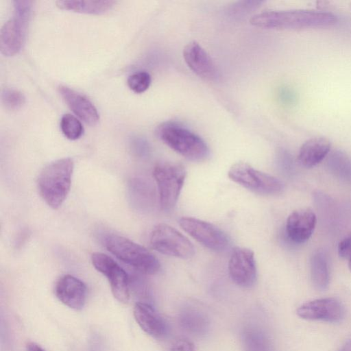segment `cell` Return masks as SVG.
I'll return each instance as SVG.
<instances>
[{
    "label": "cell",
    "mask_w": 351,
    "mask_h": 351,
    "mask_svg": "<svg viewBox=\"0 0 351 351\" xmlns=\"http://www.w3.org/2000/svg\"><path fill=\"white\" fill-rule=\"evenodd\" d=\"M74 162L63 158L48 164L38 178V189L45 203L53 209L60 208L66 198L71 185Z\"/></svg>",
    "instance_id": "7a4b0ae2"
},
{
    "label": "cell",
    "mask_w": 351,
    "mask_h": 351,
    "mask_svg": "<svg viewBox=\"0 0 351 351\" xmlns=\"http://www.w3.org/2000/svg\"><path fill=\"white\" fill-rule=\"evenodd\" d=\"M29 21L13 16L1 29L0 49L5 56L18 53L25 42Z\"/></svg>",
    "instance_id": "4fadbf2b"
},
{
    "label": "cell",
    "mask_w": 351,
    "mask_h": 351,
    "mask_svg": "<svg viewBox=\"0 0 351 351\" xmlns=\"http://www.w3.org/2000/svg\"><path fill=\"white\" fill-rule=\"evenodd\" d=\"M311 278L315 289L324 291L329 284V269L326 256L322 250H317L311 256Z\"/></svg>",
    "instance_id": "ffe728a7"
},
{
    "label": "cell",
    "mask_w": 351,
    "mask_h": 351,
    "mask_svg": "<svg viewBox=\"0 0 351 351\" xmlns=\"http://www.w3.org/2000/svg\"><path fill=\"white\" fill-rule=\"evenodd\" d=\"M186 175L184 167L180 163L162 162L155 165L153 176L157 184L162 210H169L176 204Z\"/></svg>",
    "instance_id": "5b68a950"
},
{
    "label": "cell",
    "mask_w": 351,
    "mask_h": 351,
    "mask_svg": "<svg viewBox=\"0 0 351 351\" xmlns=\"http://www.w3.org/2000/svg\"><path fill=\"white\" fill-rule=\"evenodd\" d=\"M315 225L316 216L312 210L300 208L294 210L287 219V236L295 243H303L311 237Z\"/></svg>",
    "instance_id": "5bb4252c"
},
{
    "label": "cell",
    "mask_w": 351,
    "mask_h": 351,
    "mask_svg": "<svg viewBox=\"0 0 351 351\" xmlns=\"http://www.w3.org/2000/svg\"><path fill=\"white\" fill-rule=\"evenodd\" d=\"M106 248L118 259L143 274L158 272V258L143 246L124 237L108 234L103 239Z\"/></svg>",
    "instance_id": "277c9868"
},
{
    "label": "cell",
    "mask_w": 351,
    "mask_h": 351,
    "mask_svg": "<svg viewBox=\"0 0 351 351\" xmlns=\"http://www.w3.org/2000/svg\"><path fill=\"white\" fill-rule=\"evenodd\" d=\"M1 102L3 106L10 110L20 109L25 102L24 95L12 88H5L1 91Z\"/></svg>",
    "instance_id": "603a6c76"
},
{
    "label": "cell",
    "mask_w": 351,
    "mask_h": 351,
    "mask_svg": "<svg viewBox=\"0 0 351 351\" xmlns=\"http://www.w3.org/2000/svg\"><path fill=\"white\" fill-rule=\"evenodd\" d=\"M193 343L186 339L177 340L172 346L171 351H194Z\"/></svg>",
    "instance_id": "83f0119b"
},
{
    "label": "cell",
    "mask_w": 351,
    "mask_h": 351,
    "mask_svg": "<svg viewBox=\"0 0 351 351\" xmlns=\"http://www.w3.org/2000/svg\"><path fill=\"white\" fill-rule=\"evenodd\" d=\"M93 267L108 280L114 297L121 303L130 298V278L125 270L110 256L95 252L91 256Z\"/></svg>",
    "instance_id": "9c48e42d"
},
{
    "label": "cell",
    "mask_w": 351,
    "mask_h": 351,
    "mask_svg": "<svg viewBox=\"0 0 351 351\" xmlns=\"http://www.w3.org/2000/svg\"><path fill=\"white\" fill-rule=\"evenodd\" d=\"M246 338L247 351H267V342L260 334L247 333Z\"/></svg>",
    "instance_id": "484cf974"
},
{
    "label": "cell",
    "mask_w": 351,
    "mask_h": 351,
    "mask_svg": "<svg viewBox=\"0 0 351 351\" xmlns=\"http://www.w3.org/2000/svg\"><path fill=\"white\" fill-rule=\"evenodd\" d=\"M228 271L232 281L242 287L252 286L256 280V267L253 251L235 247L228 262Z\"/></svg>",
    "instance_id": "30bf717a"
},
{
    "label": "cell",
    "mask_w": 351,
    "mask_h": 351,
    "mask_svg": "<svg viewBox=\"0 0 351 351\" xmlns=\"http://www.w3.org/2000/svg\"><path fill=\"white\" fill-rule=\"evenodd\" d=\"M134 316L138 326L149 335L160 338L166 334L167 326L165 321L150 304L136 303Z\"/></svg>",
    "instance_id": "e0dca14e"
},
{
    "label": "cell",
    "mask_w": 351,
    "mask_h": 351,
    "mask_svg": "<svg viewBox=\"0 0 351 351\" xmlns=\"http://www.w3.org/2000/svg\"><path fill=\"white\" fill-rule=\"evenodd\" d=\"M297 315L304 319L338 322L344 317V308L334 298L317 299L302 304Z\"/></svg>",
    "instance_id": "8fae6325"
},
{
    "label": "cell",
    "mask_w": 351,
    "mask_h": 351,
    "mask_svg": "<svg viewBox=\"0 0 351 351\" xmlns=\"http://www.w3.org/2000/svg\"><path fill=\"white\" fill-rule=\"evenodd\" d=\"M261 1H241L230 6L228 12L231 16L238 17L248 14L252 10L257 9L261 5Z\"/></svg>",
    "instance_id": "d4e9b609"
},
{
    "label": "cell",
    "mask_w": 351,
    "mask_h": 351,
    "mask_svg": "<svg viewBox=\"0 0 351 351\" xmlns=\"http://www.w3.org/2000/svg\"><path fill=\"white\" fill-rule=\"evenodd\" d=\"M336 21L330 12L308 10L267 11L254 15L250 21L253 26L275 29L327 27Z\"/></svg>",
    "instance_id": "6da1fadb"
},
{
    "label": "cell",
    "mask_w": 351,
    "mask_h": 351,
    "mask_svg": "<svg viewBox=\"0 0 351 351\" xmlns=\"http://www.w3.org/2000/svg\"><path fill=\"white\" fill-rule=\"evenodd\" d=\"M60 128L63 134L69 140H77L84 132L81 122L73 115L64 114L60 120Z\"/></svg>",
    "instance_id": "7402d4cb"
},
{
    "label": "cell",
    "mask_w": 351,
    "mask_h": 351,
    "mask_svg": "<svg viewBox=\"0 0 351 351\" xmlns=\"http://www.w3.org/2000/svg\"><path fill=\"white\" fill-rule=\"evenodd\" d=\"M58 92L69 108L86 124L96 125L99 114L94 104L84 95L65 86H60Z\"/></svg>",
    "instance_id": "2e32d148"
},
{
    "label": "cell",
    "mask_w": 351,
    "mask_h": 351,
    "mask_svg": "<svg viewBox=\"0 0 351 351\" xmlns=\"http://www.w3.org/2000/svg\"><path fill=\"white\" fill-rule=\"evenodd\" d=\"M331 143L324 137H313L301 146L298 160L299 163L311 168L319 164L330 152Z\"/></svg>",
    "instance_id": "ac0fdd59"
},
{
    "label": "cell",
    "mask_w": 351,
    "mask_h": 351,
    "mask_svg": "<svg viewBox=\"0 0 351 351\" xmlns=\"http://www.w3.org/2000/svg\"><path fill=\"white\" fill-rule=\"evenodd\" d=\"M183 58L189 68L206 80L217 78V71L207 52L195 41L188 43L183 49Z\"/></svg>",
    "instance_id": "9a60e30c"
},
{
    "label": "cell",
    "mask_w": 351,
    "mask_h": 351,
    "mask_svg": "<svg viewBox=\"0 0 351 351\" xmlns=\"http://www.w3.org/2000/svg\"><path fill=\"white\" fill-rule=\"evenodd\" d=\"M348 267H349L350 270L351 271V258L349 260Z\"/></svg>",
    "instance_id": "1f68e13d"
},
{
    "label": "cell",
    "mask_w": 351,
    "mask_h": 351,
    "mask_svg": "<svg viewBox=\"0 0 351 351\" xmlns=\"http://www.w3.org/2000/svg\"><path fill=\"white\" fill-rule=\"evenodd\" d=\"M156 133L165 144L189 160L200 161L209 155V149L205 141L178 123H162L156 128Z\"/></svg>",
    "instance_id": "3957f363"
},
{
    "label": "cell",
    "mask_w": 351,
    "mask_h": 351,
    "mask_svg": "<svg viewBox=\"0 0 351 351\" xmlns=\"http://www.w3.org/2000/svg\"><path fill=\"white\" fill-rule=\"evenodd\" d=\"M338 254L343 258H351V233L344 238L338 245Z\"/></svg>",
    "instance_id": "4316f807"
},
{
    "label": "cell",
    "mask_w": 351,
    "mask_h": 351,
    "mask_svg": "<svg viewBox=\"0 0 351 351\" xmlns=\"http://www.w3.org/2000/svg\"><path fill=\"white\" fill-rule=\"evenodd\" d=\"M133 145L136 150L141 152L145 151L147 148V142L141 138H136L133 141Z\"/></svg>",
    "instance_id": "f1b7e54d"
},
{
    "label": "cell",
    "mask_w": 351,
    "mask_h": 351,
    "mask_svg": "<svg viewBox=\"0 0 351 351\" xmlns=\"http://www.w3.org/2000/svg\"><path fill=\"white\" fill-rule=\"evenodd\" d=\"M327 166L335 176L351 183V158L346 153L340 150L331 152L328 157Z\"/></svg>",
    "instance_id": "44dd1931"
},
{
    "label": "cell",
    "mask_w": 351,
    "mask_h": 351,
    "mask_svg": "<svg viewBox=\"0 0 351 351\" xmlns=\"http://www.w3.org/2000/svg\"><path fill=\"white\" fill-rule=\"evenodd\" d=\"M341 351H351V341H348Z\"/></svg>",
    "instance_id": "4dcf8cb0"
},
{
    "label": "cell",
    "mask_w": 351,
    "mask_h": 351,
    "mask_svg": "<svg viewBox=\"0 0 351 351\" xmlns=\"http://www.w3.org/2000/svg\"><path fill=\"white\" fill-rule=\"evenodd\" d=\"M116 3L114 1H58L57 6L63 10L80 13L101 14L110 10Z\"/></svg>",
    "instance_id": "d6986e66"
},
{
    "label": "cell",
    "mask_w": 351,
    "mask_h": 351,
    "mask_svg": "<svg viewBox=\"0 0 351 351\" xmlns=\"http://www.w3.org/2000/svg\"><path fill=\"white\" fill-rule=\"evenodd\" d=\"M228 175L233 182L261 195H277L284 189L281 180L254 169L245 162L240 161L233 164Z\"/></svg>",
    "instance_id": "8992f818"
},
{
    "label": "cell",
    "mask_w": 351,
    "mask_h": 351,
    "mask_svg": "<svg viewBox=\"0 0 351 351\" xmlns=\"http://www.w3.org/2000/svg\"><path fill=\"white\" fill-rule=\"evenodd\" d=\"M149 243L157 252L182 259L195 254L193 243L176 229L166 223H159L152 230Z\"/></svg>",
    "instance_id": "52a82bcc"
},
{
    "label": "cell",
    "mask_w": 351,
    "mask_h": 351,
    "mask_svg": "<svg viewBox=\"0 0 351 351\" xmlns=\"http://www.w3.org/2000/svg\"><path fill=\"white\" fill-rule=\"evenodd\" d=\"M27 351H45L39 345L30 342L27 345Z\"/></svg>",
    "instance_id": "f546056e"
},
{
    "label": "cell",
    "mask_w": 351,
    "mask_h": 351,
    "mask_svg": "<svg viewBox=\"0 0 351 351\" xmlns=\"http://www.w3.org/2000/svg\"><path fill=\"white\" fill-rule=\"evenodd\" d=\"M55 293L64 305L75 310H80L86 300L87 289L81 280L66 274L61 276L57 281Z\"/></svg>",
    "instance_id": "7c38bea8"
},
{
    "label": "cell",
    "mask_w": 351,
    "mask_h": 351,
    "mask_svg": "<svg viewBox=\"0 0 351 351\" xmlns=\"http://www.w3.org/2000/svg\"><path fill=\"white\" fill-rule=\"evenodd\" d=\"M152 82L149 73L146 71H136L131 74L127 80L128 87L136 93H142L146 91Z\"/></svg>",
    "instance_id": "cb8c5ba5"
},
{
    "label": "cell",
    "mask_w": 351,
    "mask_h": 351,
    "mask_svg": "<svg viewBox=\"0 0 351 351\" xmlns=\"http://www.w3.org/2000/svg\"><path fill=\"white\" fill-rule=\"evenodd\" d=\"M178 223L191 237L211 250L221 252L229 245L228 235L213 223L186 217L180 218Z\"/></svg>",
    "instance_id": "ba28073f"
}]
</instances>
